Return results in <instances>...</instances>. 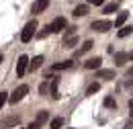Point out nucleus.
Returning a JSON list of instances; mask_svg holds the SVG:
<instances>
[{"mask_svg":"<svg viewBox=\"0 0 133 129\" xmlns=\"http://www.w3.org/2000/svg\"><path fill=\"white\" fill-rule=\"evenodd\" d=\"M125 62H127V53H121V51H119V53H115V64H117V66H123Z\"/></svg>","mask_w":133,"mask_h":129,"instance_id":"obj_16","label":"nucleus"},{"mask_svg":"<svg viewBox=\"0 0 133 129\" xmlns=\"http://www.w3.org/2000/svg\"><path fill=\"white\" fill-rule=\"evenodd\" d=\"M127 76H133V68H129V70H127Z\"/></svg>","mask_w":133,"mask_h":129,"instance_id":"obj_32","label":"nucleus"},{"mask_svg":"<svg viewBox=\"0 0 133 129\" xmlns=\"http://www.w3.org/2000/svg\"><path fill=\"white\" fill-rule=\"evenodd\" d=\"M104 0H88V4H94V6H100Z\"/></svg>","mask_w":133,"mask_h":129,"instance_id":"obj_27","label":"nucleus"},{"mask_svg":"<svg viewBox=\"0 0 133 129\" xmlns=\"http://www.w3.org/2000/svg\"><path fill=\"white\" fill-rule=\"evenodd\" d=\"M127 60H133V51H129V53H127Z\"/></svg>","mask_w":133,"mask_h":129,"instance_id":"obj_31","label":"nucleus"},{"mask_svg":"<svg viewBox=\"0 0 133 129\" xmlns=\"http://www.w3.org/2000/svg\"><path fill=\"white\" fill-rule=\"evenodd\" d=\"M96 78L111 80V78H115V72H113V70H96Z\"/></svg>","mask_w":133,"mask_h":129,"instance_id":"obj_11","label":"nucleus"},{"mask_svg":"<svg viewBox=\"0 0 133 129\" xmlns=\"http://www.w3.org/2000/svg\"><path fill=\"white\" fill-rule=\"evenodd\" d=\"M123 129H133V121H127V123H125V127Z\"/></svg>","mask_w":133,"mask_h":129,"instance_id":"obj_30","label":"nucleus"},{"mask_svg":"<svg viewBox=\"0 0 133 129\" xmlns=\"http://www.w3.org/2000/svg\"><path fill=\"white\" fill-rule=\"evenodd\" d=\"M90 29H94V31H98V33H107V31L113 29V23L111 21H94L90 25Z\"/></svg>","mask_w":133,"mask_h":129,"instance_id":"obj_3","label":"nucleus"},{"mask_svg":"<svg viewBox=\"0 0 133 129\" xmlns=\"http://www.w3.org/2000/svg\"><path fill=\"white\" fill-rule=\"evenodd\" d=\"M72 68V60H66V62H57V64L51 66V72H59V70H68Z\"/></svg>","mask_w":133,"mask_h":129,"instance_id":"obj_9","label":"nucleus"},{"mask_svg":"<svg viewBox=\"0 0 133 129\" xmlns=\"http://www.w3.org/2000/svg\"><path fill=\"white\" fill-rule=\"evenodd\" d=\"M131 33H133V27H123V29L119 31V37H121V39H125V37H129Z\"/></svg>","mask_w":133,"mask_h":129,"instance_id":"obj_19","label":"nucleus"},{"mask_svg":"<svg viewBox=\"0 0 133 129\" xmlns=\"http://www.w3.org/2000/svg\"><path fill=\"white\" fill-rule=\"evenodd\" d=\"M92 47H94V43H92V41L88 39V41H84V45H82V49H80V51H82V53H84V51H90V49H92Z\"/></svg>","mask_w":133,"mask_h":129,"instance_id":"obj_24","label":"nucleus"},{"mask_svg":"<svg viewBox=\"0 0 133 129\" xmlns=\"http://www.w3.org/2000/svg\"><path fill=\"white\" fill-rule=\"evenodd\" d=\"M102 105H104L107 109H113V107H115V98H113V96H107V98H104V102H102Z\"/></svg>","mask_w":133,"mask_h":129,"instance_id":"obj_22","label":"nucleus"},{"mask_svg":"<svg viewBox=\"0 0 133 129\" xmlns=\"http://www.w3.org/2000/svg\"><path fill=\"white\" fill-rule=\"evenodd\" d=\"M8 100V92H0V109L4 107V102Z\"/></svg>","mask_w":133,"mask_h":129,"instance_id":"obj_26","label":"nucleus"},{"mask_svg":"<svg viewBox=\"0 0 133 129\" xmlns=\"http://www.w3.org/2000/svg\"><path fill=\"white\" fill-rule=\"evenodd\" d=\"M27 92H29V86H27V84H21L18 88H15V90H12V94L8 96V102H10V105L21 102V100L25 98V94H27Z\"/></svg>","mask_w":133,"mask_h":129,"instance_id":"obj_2","label":"nucleus"},{"mask_svg":"<svg viewBox=\"0 0 133 129\" xmlns=\"http://www.w3.org/2000/svg\"><path fill=\"white\" fill-rule=\"evenodd\" d=\"M100 64H102L100 57H90V60L84 64V68H86V70H100Z\"/></svg>","mask_w":133,"mask_h":129,"instance_id":"obj_7","label":"nucleus"},{"mask_svg":"<svg viewBox=\"0 0 133 129\" xmlns=\"http://www.w3.org/2000/svg\"><path fill=\"white\" fill-rule=\"evenodd\" d=\"M127 88H133V82H127Z\"/></svg>","mask_w":133,"mask_h":129,"instance_id":"obj_33","label":"nucleus"},{"mask_svg":"<svg viewBox=\"0 0 133 129\" xmlns=\"http://www.w3.org/2000/svg\"><path fill=\"white\" fill-rule=\"evenodd\" d=\"M27 66H29V57H27V55H21L18 62H17V76H25Z\"/></svg>","mask_w":133,"mask_h":129,"instance_id":"obj_5","label":"nucleus"},{"mask_svg":"<svg viewBox=\"0 0 133 129\" xmlns=\"http://www.w3.org/2000/svg\"><path fill=\"white\" fill-rule=\"evenodd\" d=\"M0 62H2V53H0Z\"/></svg>","mask_w":133,"mask_h":129,"instance_id":"obj_34","label":"nucleus"},{"mask_svg":"<svg viewBox=\"0 0 133 129\" xmlns=\"http://www.w3.org/2000/svg\"><path fill=\"white\" fill-rule=\"evenodd\" d=\"M129 115H131V119H133V98L129 100Z\"/></svg>","mask_w":133,"mask_h":129,"instance_id":"obj_29","label":"nucleus"},{"mask_svg":"<svg viewBox=\"0 0 133 129\" xmlns=\"http://www.w3.org/2000/svg\"><path fill=\"white\" fill-rule=\"evenodd\" d=\"M74 33H76V27H66V35H64V39H68V37H74Z\"/></svg>","mask_w":133,"mask_h":129,"instance_id":"obj_25","label":"nucleus"},{"mask_svg":"<svg viewBox=\"0 0 133 129\" xmlns=\"http://www.w3.org/2000/svg\"><path fill=\"white\" fill-rule=\"evenodd\" d=\"M39 92H41V96H47V92H49V80H45L39 86Z\"/></svg>","mask_w":133,"mask_h":129,"instance_id":"obj_20","label":"nucleus"},{"mask_svg":"<svg viewBox=\"0 0 133 129\" xmlns=\"http://www.w3.org/2000/svg\"><path fill=\"white\" fill-rule=\"evenodd\" d=\"M39 127H41V125H39V123H35V121H33V123H31V125H29L27 129H39Z\"/></svg>","mask_w":133,"mask_h":129,"instance_id":"obj_28","label":"nucleus"},{"mask_svg":"<svg viewBox=\"0 0 133 129\" xmlns=\"http://www.w3.org/2000/svg\"><path fill=\"white\" fill-rule=\"evenodd\" d=\"M57 84H59V80H57V78H51V96L55 98V100H57V98H59V94H57Z\"/></svg>","mask_w":133,"mask_h":129,"instance_id":"obj_14","label":"nucleus"},{"mask_svg":"<svg viewBox=\"0 0 133 129\" xmlns=\"http://www.w3.org/2000/svg\"><path fill=\"white\" fill-rule=\"evenodd\" d=\"M37 27H39V23H37L35 18H33V21H29V23L25 25L23 33H21V41H23V43H29V41L33 39V35H35V29H37Z\"/></svg>","mask_w":133,"mask_h":129,"instance_id":"obj_1","label":"nucleus"},{"mask_svg":"<svg viewBox=\"0 0 133 129\" xmlns=\"http://www.w3.org/2000/svg\"><path fill=\"white\" fill-rule=\"evenodd\" d=\"M51 129H59V127H64V117H55L53 121H51Z\"/></svg>","mask_w":133,"mask_h":129,"instance_id":"obj_18","label":"nucleus"},{"mask_svg":"<svg viewBox=\"0 0 133 129\" xmlns=\"http://www.w3.org/2000/svg\"><path fill=\"white\" fill-rule=\"evenodd\" d=\"M66 27H68V21L64 18V16H57V18H53V23L49 25V31L59 33V31H64Z\"/></svg>","mask_w":133,"mask_h":129,"instance_id":"obj_4","label":"nucleus"},{"mask_svg":"<svg viewBox=\"0 0 133 129\" xmlns=\"http://www.w3.org/2000/svg\"><path fill=\"white\" fill-rule=\"evenodd\" d=\"M41 64H43V55H35L33 60L29 62V68H31V70H37V68H41Z\"/></svg>","mask_w":133,"mask_h":129,"instance_id":"obj_12","label":"nucleus"},{"mask_svg":"<svg viewBox=\"0 0 133 129\" xmlns=\"http://www.w3.org/2000/svg\"><path fill=\"white\" fill-rule=\"evenodd\" d=\"M127 12H119V16H117L115 18V25H113V27H121V25H123V23H125V21H127Z\"/></svg>","mask_w":133,"mask_h":129,"instance_id":"obj_17","label":"nucleus"},{"mask_svg":"<svg viewBox=\"0 0 133 129\" xmlns=\"http://www.w3.org/2000/svg\"><path fill=\"white\" fill-rule=\"evenodd\" d=\"M76 45H78V37H76V35L64 39V47H76Z\"/></svg>","mask_w":133,"mask_h":129,"instance_id":"obj_15","label":"nucleus"},{"mask_svg":"<svg viewBox=\"0 0 133 129\" xmlns=\"http://www.w3.org/2000/svg\"><path fill=\"white\" fill-rule=\"evenodd\" d=\"M18 123H21L18 117H8V119H2L0 121V127H17Z\"/></svg>","mask_w":133,"mask_h":129,"instance_id":"obj_8","label":"nucleus"},{"mask_svg":"<svg viewBox=\"0 0 133 129\" xmlns=\"http://www.w3.org/2000/svg\"><path fill=\"white\" fill-rule=\"evenodd\" d=\"M117 8H119V4H117V2H111V4L104 6V12H115Z\"/></svg>","mask_w":133,"mask_h":129,"instance_id":"obj_23","label":"nucleus"},{"mask_svg":"<svg viewBox=\"0 0 133 129\" xmlns=\"http://www.w3.org/2000/svg\"><path fill=\"white\" fill-rule=\"evenodd\" d=\"M47 119H49V113H47V111H39V113H37V119H35V123L43 125V123H45Z\"/></svg>","mask_w":133,"mask_h":129,"instance_id":"obj_13","label":"nucleus"},{"mask_svg":"<svg viewBox=\"0 0 133 129\" xmlns=\"http://www.w3.org/2000/svg\"><path fill=\"white\" fill-rule=\"evenodd\" d=\"M98 90H100V84H98V82H94V84H90V86H88L86 94H96Z\"/></svg>","mask_w":133,"mask_h":129,"instance_id":"obj_21","label":"nucleus"},{"mask_svg":"<svg viewBox=\"0 0 133 129\" xmlns=\"http://www.w3.org/2000/svg\"><path fill=\"white\" fill-rule=\"evenodd\" d=\"M47 6H49V0H35V2H33V15L43 12Z\"/></svg>","mask_w":133,"mask_h":129,"instance_id":"obj_6","label":"nucleus"},{"mask_svg":"<svg viewBox=\"0 0 133 129\" xmlns=\"http://www.w3.org/2000/svg\"><path fill=\"white\" fill-rule=\"evenodd\" d=\"M86 15H88V4H80V6H76V8H74V16H76V18L86 16Z\"/></svg>","mask_w":133,"mask_h":129,"instance_id":"obj_10","label":"nucleus"}]
</instances>
